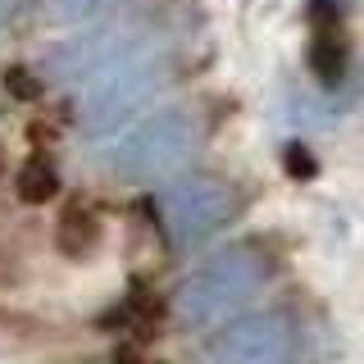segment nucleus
Instances as JSON below:
<instances>
[{"instance_id":"1","label":"nucleus","mask_w":364,"mask_h":364,"mask_svg":"<svg viewBox=\"0 0 364 364\" xmlns=\"http://www.w3.org/2000/svg\"><path fill=\"white\" fill-rule=\"evenodd\" d=\"M100 219L87 210L82 200H68L64 214H60V228H55V246H60L64 259H87L91 250L100 246Z\"/></svg>"},{"instance_id":"2","label":"nucleus","mask_w":364,"mask_h":364,"mask_svg":"<svg viewBox=\"0 0 364 364\" xmlns=\"http://www.w3.org/2000/svg\"><path fill=\"white\" fill-rule=\"evenodd\" d=\"M9 187H14V196L23 205H50L64 191V182H60V168L50 164V155L37 151L14 168V182H9Z\"/></svg>"},{"instance_id":"3","label":"nucleus","mask_w":364,"mask_h":364,"mask_svg":"<svg viewBox=\"0 0 364 364\" xmlns=\"http://www.w3.org/2000/svg\"><path fill=\"white\" fill-rule=\"evenodd\" d=\"M0 82H5V91H9L14 100H23V105H32V100H41V96H46V87L37 82V73H32L28 64H5Z\"/></svg>"},{"instance_id":"4","label":"nucleus","mask_w":364,"mask_h":364,"mask_svg":"<svg viewBox=\"0 0 364 364\" xmlns=\"http://www.w3.org/2000/svg\"><path fill=\"white\" fill-rule=\"evenodd\" d=\"M18 282H23V259H18L14 242L5 237V228H0V291L18 287Z\"/></svg>"},{"instance_id":"5","label":"nucleus","mask_w":364,"mask_h":364,"mask_svg":"<svg viewBox=\"0 0 364 364\" xmlns=\"http://www.w3.org/2000/svg\"><path fill=\"white\" fill-rule=\"evenodd\" d=\"M287 168H291V173H301V178L314 173V164L305 159V146H287Z\"/></svg>"},{"instance_id":"6","label":"nucleus","mask_w":364,"mask_h":364,"mask_svg":"<svg viewBox=\"0 0 364 364\" xmlns=\"http://www.w3.org/2000/svg\"><path fill=\"white\" fill-rule=\"evenodd\" d=\"M0 155H5V146H0Z\"/></svg>"}]
</instances>
